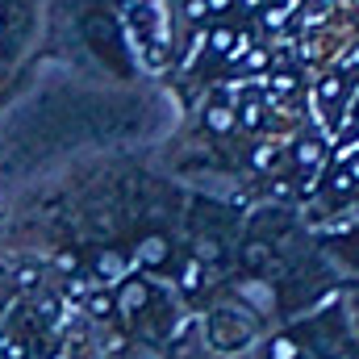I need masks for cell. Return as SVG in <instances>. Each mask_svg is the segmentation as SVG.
I'll return each mask as SVG.
<instances>
[{"mask_svg":"<svg viewBox=\"0 0 359 359\" xmlns=\"http://www.w3.org/2000/svg\"><path fill=\"white\" fill-rule=\"evenodd\" d=\"M205 334H209L213 351L234 355V351L251 347V339H255V309H247V305H238V309H213L209 322H205Z\"/></svg>","mask_w":359,"mask_h":359,"instance_id":"obj_1","label":"cell"},{"mask_svg":"<svg viewBox=\"0 0 359 359\" xmlns=\"http://www.w3.org/2000/svg\"><path fill=\"white\" fill-rule=\"evenodd\" d=\"M84 271H88L100 288H117V284L134 271V259H130V251H121L117 243H100V247L84 251Z\"/></svg>","mask_w":359,"mask_h":359,"instance_id":"obj_2","label":"cell"},{"mask_svg":"<svg viewBox=\"0 0 359 359\" xmlns=\"http://www.w3.org/2000/svg\"><path fill=\"white\" fill-rule=\"evenodd\" d=\"M301 355H305V347L292 334H276L268 347H264V359H301Z\"/></svg>","mask_w":359,"mask_h":359,"instance_id":"obj_9","label":"cell"},{"mask_svg":"<svg viewBox=\"0 0 359 359\" xmlns=\"http://www.w3.org/2000/svg\"><path fill=\"white\" fill-rule=\"evenodd\" d=\"M322 155H326L322 138H301V142H297V151H292V163L309 172V168H318V163H322Z\"/></svg>","mask_w":359,"mask_h":359,"instance_id":"obj_8","label":"cell"},{"mask_svg":"<svg viewBox=\"0 0 359 359\" xmlns=\"http://www.w3.org/2000/svg\"><path fill=\"white\" fill-rule=\"evenodd\" d=\"M238 259H243V268L251 271V276H264L271 268V259H276V247H271L268 238H247L238 247Z\"/></svg>","mask_w":359,"mask_h":359,"instance_id":"obj_5","label":"cell"},{"mask_svg":"<svg viewBox=\"0 0 359 359\" xmlns=\"http://www.w3.org/2000/svg\"><path fill=\"white\" fill-rule=\"evenodd\" d=\"M238 121L251 126V130H259L264 126V100H243L238 104Z\"/></svg>","mask_w":359,"mask_h":359,"instance_id":"obj_11","label":"cell"},{"mask_svg":"<svg viewBox=\"0 0 359 359\" xmlns=\"http://www.w3.org/2000/svg\"><path fill=\"white\" fill-rule=\"evenodd\" d=\"M84 309L92 313V322H100V326H109V322H117V297H113V288H92L88 297H84Z\"/></svg>","mask_w":359,"mask_h":359,"instance_id":"obj_6","label":"cell"},{"mask_svg":"<svg viewBox=\"0 0 359 359\" xmlns=\"http://www.w3.org/2000/svg\"><path fill=\"white\" fill-rule=\"evenodd\" d=\"M205 4H209V13H226V8H230L234 0H205Z\"/></svg>","mask_w":359,"mask_h":359,"instance_id":"obj_13","label":"cell"},{"mask_svg":"<svg viewBox=\"0 0 359 359\" xmlns=\"http://www.w3.org/2000/svg\"><path fill=\"white\" fill-rule=\"evenodd\" d=\"M130 259L142 271H168L176 264V243L163 230H138L134 243H130Z\"/></svg>","mask_w":359,"mask_h":359,"instance_id":"obj_3","label":"cell"},{"mask_svg":"<svg viewBox=\"0 0 359 359\" xmlns=\"http://www.w3.org/2000/svg\"><path fill=\"white\" fill-rule=\"evenodd\" d=\"M205 271H209V268H205V264H201V259H196L192 251H188V255L180 259V268H176V288L184 292V297H188V301H196V297H201V292L209 288Z\"/></svg>","mask_w":359,"mask_h":359,"instance_id":"obj_4","label":"cell"},{"mask_svg":"<svg viewBox=\"0 0 359 359\" xmlns=\"http://www.w3.org/2000/svg\"><path fill=\"white\" fill-rule=\"evenodd\" d=\"M205 42H209V55L213 59H226L230 55V46H234V29H213V34H205Z\"/></svg>","mask_w":359,"mask_h":359,"instance_id":"obj_10","label":"cell"},{"mask_svg":"<svg viewBox=\"0 0 359 359\" xmlns=\"http://www.w3.org/2000/svg\"><path fill=\"white\" fill-rule=\"evenodd\" d=\"M347 67H359V46L351 50V55H347Z\"/></svg>","mask_w":359,"mask_h":359,"instance_id":"obj_14","label":"cell"},{"mask_svg":"<svg viewBox=\"0 0 359 359\" xmlns=\"http://www.w3.org/2000/svg\"><path fill=\"white\" fill-rule=\"evenodd\" d=\"M205 126H209L213 134H230V130L238 126V109H234L230 100H209V104H205Z\"/></svg>","mask_w":359,"mask_h":359,"instance_id":"obj_7","label":"cell"},{"mask_svg":"<svg viewBox=\"0 0 359 359\" xmlns=\"http://www.w3.org/2000/svg\"><path fill=\"white\" fill-rule=\"evenodd\" d=\"M180 17H184L188 25H201V21L209 17V4H205V0H180Z\"/></svg>","mask_w":359,"mask_h":359,"instance_id":"obj_12","label":"cell"}]
</instances>
